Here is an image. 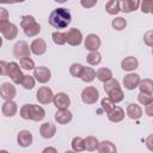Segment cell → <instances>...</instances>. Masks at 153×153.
Returning a JSON list of instances; mask_svg holds the SVG:
<instances>
[{"label":"cell","instance_id":"1","mask_svg":"<svg viewBox=\"0 0 153 153\" xmlns=\"http://www.w3.org/2000/svg\"><path fill=\"white\" fill-rule=\"evenodd\" d=\"M49 24L55 29H66L72 22V14L68 8L66 7H57L55 8L48 18Z\"/></svg>","mask_w":153,"mask_h":153},{"label":"cell","instance_id":"2","mask_svg":"<svg viewBox=\"0 0 153 153\" xmlns=\"http://www.w3.org/2000/svg\"><path fill=\"white\" fill-rule=\"evenodd\" d=\"M19 115L23 120L41 122L45 117V110L37 104H24L19 110Z\"/></svg>","mask_w":153,"mask_h":153},{"label":"cell","instance_id":"3","mask_svg":"<svg viewBox=\"0 0 153 153\" xmlns=\"http://www.w3.org/2000/svg\"><path fill=\"white\" fill-rule=\"evenodd\" d=\"M20 27L23 29L25 36H27V37H35L41 32V25L36 22L35 17L30 16V14L22 17Z\"/></svg>","mask_w":153,"mask_h":153},{"label":"cell","instance_id":"4","mask_svg":"<svg viewBox=\"0 0 153 153\" xmlns=\"http://www.w3.org/2000/svg\"><path fill=\"white\" fill-rule=\"evenodd\" d=\"M6 75L11 78L12 82L14 85H20L24 78V73L22 72V68L19 67V63L17 62H7L6 65Z\"/></svg>","mask_w":153,"mask_h":153},{"label":"cell","instance_id":"5","mask_svg":"<svg viewBox=\"0 0 153 153\" xmlns=\"http://www.w3.org/2000/svg\"><path fill=\"white\" fill-rule=\"evenodd\" d=\"M0 32L2 33V36L8 39V41H13L17 35H18V26L13 23H11L10 20L6 22H1L0 23Z\"/></svg>","mask_w":153,"mask_h":153},{"label":"cell","instance_id":"6","mask_svg":"<svg viewBox=\"0 0 153 153\" xmlns=\"http://www.w3.org/2000/svg\"><path fill=\"white\" fill-rule=\"evenodd\" d=\"M99 98V91L94 86H86L81 92V100L82 103L91 105L94 104Z\"/></svg>","mask_w":153,"mask_h":153},{"label":"cell","instance_id":"7","mask_svg":"<svg viewBox=\"0 0 153 153\" xmlns=\"http://www.w3.org/2000/svg\"><path fill=\"white\" fill-rule=\"evenodd\" d=\"M65 35H66V43H68L72 47H78L84 41L81 31L76 27H72V29L67 30V32H65Z\"/></svg>","mask_w":153,"mask_h":153},{"label":"cell","instance_id":"8","mask_svg":"<svg viewBox=\"0 0 153 153\" xmlns=\"http://www.w3.org/2000/svg\"><path fill=\"white\" fill-rule=\"evenodd\" d=\"M53 98H54L53 90L48 86H41L36 92V99L42 105H47V104L51 103Z\"/></svg>","mask_w":153,"mask_h":153},{"label":"cell","instance_id":"9","mask_svg":"<svg viewBox=\"0 0 153 153\" xmlns=\"http://www.w3.org/2000/svg\"><path fill=\"white\" fill-rule=\"evenodd\" d=\"M31 50H30V45L25 42V41H18L14 45H13V56L17 59H23V57H30Z\"/></svg>","mask_w":153,"mask_h":153},{"label":"cell","instance_id":"10","mask_svg":"<svg viewBox=\"0 0 153 153\" xmlns=\"http://www.w3.org/2000/svg\"><path fill=\"white\" fill-rule=\"evenodd\" d=\"M32 76L39 84H47L51 78V72L45 66H38L33 69V75Z\"/></svg>","mask_w":153,"mask_h":153},{"label":"cell","instance_id":"11","mask_svg":"<svg viewBox=\"0 0 153 153\" xmlns=\"http://www.w3.org/2000/svg\"><path fill=\"white\" fill-rule=\"evenodd\" d=\"M17 96V90L16 86L11 82H2L0 85V97L6 102V100H13Z\"/></svg>","mask_w":153,"mask_h":153},{"label":"cell","instance_id":"12","mask_svg":"<svg viewBox=\"0 0 153 153\" xmlns=\"http://www.w3.org/2000/svg\"><path fill=\"white\" fill-rule=\"evenodd\" d=\"M100 44H102L100 37L96 33H88L84 39V45L88 51H98V49L100 48Z\"/></svg>","mask_w":153,"mask_h":153},{"label":"cell","instance_id":"13","mask_svg":"<svg viewBox=\"0 0 153 153\" xmlns=\"http://www.w3.org/2000/svg\"><path fill=\"white\" fill-rule=\"evenodd\" d=\"M53 103H54V105L56 106L57 110L68 109L69 105H71V98H69V96H68L67 93H65V92H57L56 94H54Z\"/></svg>","mask_w":153,"mask_h":153},{"label":"cell","instance_id":"14","mask_svg":"<svg viewBox=\"0 0 153 153\" xmlns=\"http://www.w3.org/2000/svg\"><path fill=\"white\" fill-rule=\"evenodd\" d=\"M140 80H141V78L137 73H128L123 76V86H124V88L133 91V90L137 88Z\"/></svg>","mask_w":153,"mask_h":153},{"label":"cell","instance_id":"15","mask_svg":"<svg viewBox=\"0 0 153 153\" xmlns=\"http://www.w3.org/2000/svg\"><path fill=\"white\" fill-rule=\"evenodd\" d=\"M32 141H33V136H32V133L30 130L23 129L17 135V142L20 147H24V148L30 147L32 145Z\"/></svg>","mask_w":153,"mask_h":153},{"label":"cell","instance_id":"16","mask_svg":"<svg viewBox=\"0 0 153 153\" xmlns=\"http://www.w3.org/2000/svg\"><path fill=\"white\" fill-rule=\"evenodd\" d=\"M30 50L33 55L41 56L47 51V43L43 38H35L30 44Z\"/></svg>","mask_w":153,"mask_h":153},{"label":"cell","instance_id":"17","mask_svg":"<svg viewBox=\"0 0 153 153\" xmlns=\"http://www.w3.org/2000/svg\"><path fill=\"white\" fill-rule=\"evenodd\" d=\"M54 118L59 124H68L73 120V114L68 109H61L55 112Z\"/></svg>","mask_w":153,"mask_h":153},{"label":"cell","instance_id":"18","mask_svg":"<svg viewBox=\"0 0 153 153\" xmlns=\"http://www.w3.org/2000/svg\"><path fill=\"white\" fill-rule=\"evenodd\" d=\"M126 115L130 118V120H139L142 117L143 115V110L142 108L139 105V104H135V103H130L128 104L127 106V110H126Z\"/></svg>","mask_w":153,"mask_h":153},{"label":"cell","instance_id":"19","mask_svg":"<svg viewBox=\"0 0 153 153\" xmlns=\"http://www.w3.org/2000/svg\"><path fill=\"white\" fill-rule=\"evenodd\" d=\"M56 133V126L53 122H44L39 127V134L43 139H51Z\"/></svg>","mask_w":153,"mask_h":153},{"label":"cell","instance_id":"20","mask_svg":"<svg viewBox=\"0 0 153 153\" xmlns=\"http://www.w3.org/2000/svg\"><path fill=\"white\" fill-rule=\"evenodd\" d=\"M121 67L123 71L133 73L137 67H139V61L134 56H127L121 61Z\"/></svg>","mask_w":153,"mask_h":153},{"label":"cell","instance_id":"21","mask_svg":"<svg viewBox=\"0 0 153 153\" xmlns=\"http://www.w3.org/2000/svg\"><path fill=\"white\" fill-rule=\"evenodd\" d=\"M106 116H108V120H109L110 122H112V123H118V122H121V121L124 120L126 112H124V110H123L121 106H117V105H116L109 114H106Z\"/></svg>","mask_w":153,"mask_h":153},{"label":"cell","instance_id":"22","mask_svg":"<svg viewBox=\"0 0 153 153\" xmlns=\"http://www.w3.org/2000/svg\"><path fill=\"white\" fill-rule=\"evenodd\" d=\"M2 115L6 117H13L18 111V105L14 100H6L1 106Z\"/></svg>","mask_w":153,"mask_h":153},{"label":"cell","instance_id":"23","mask_svg":"<svg viewBox=\"0 0 153 153\" xmlns=\"http://www.w3.org/2000/svg\"><path fill=\"white\" fill-rule=\"evenodd\" d=\"M139 6H140V1H137V0H122V1H120V11H122L124 13L134 12L139 8Z\"/></svg>","mask_w":153,"mask_h":153},{"label":"cell","instance_id":"24","mask_svg":"<svg viewBox=\"0 0 153 153\" xmlns=\"http://www.w3.org/2000/svg\"><path fill=\"white\" fill-rule=\"evenodd\" d=\"M97 151H98V153H117V148H116L115 143L109 140H104V141L99 142Z\"/></svg>","mask_w":153,"mask_h":153},{"label":"cell","instance_id":"25","mask_svg":"<svg viewBox=\"0 0 153 153\" xmlns=\"http://www.w3.org/2000/svg\"><path fill=\"white\" fill-rule=\"evenodd\" d=\"M96 78H97L99 81H102V82L104 84V82H106L108 80L112 79V72H111V69L108 68V67H100V68H98V69L96 71Z\"/></svg>","mask_w":153,"mask_h":153},{"label":"cell","instance_id":"26","mask_svg":"<svg viewBox=\"0 0 153 153\" xmlns=\"http://www.w3.org/2000/svg\"><path fill=\"white\" fill-rule=\"evenodd\" d=\"M137 88L140 90V92L153 94V81H152V79H149V78H145V79L140 80Z\"/></svg>","mask_w":153,"mask_h":153},{"label":"cell","instance_id":"27","mask_svg":"<svg viewBox=\"0 0 153 153\" xmlns=\"http://www.w3.org/2000/svg\"><path fill=\"white\" fill-rule=\"evenodd\" d=\"M94 78H96V71L93 69V67H85L84 66L80 79L84 82H92L94 80Z\"/></svg>","mask_w":153,"mask_h":153},{"label":"cell","instance_id":"28","mask_svg":"<svg viewBox=\"0 0 153 153\" xmlns=\"http://www.w3.org/2000/svg\"><path fill=\"white\" fill-rule=\"evenodd\" d=\"M98 143H99V141H98V139H97L96 136L90 135V136H86V137L84 139L85 149L88 151V152H93V151H96L97 147H98Z\"/></svg>","mask_w":153,"mask_h":153},{"label":"cell","instance_id":"29","mask_svg":"<svg viewBox=\"0 0 153 153\" xmlns=\"http://www.w3.org/2000/svg\"><path fill=\"white\" fill-rule=\"evenodd\" d=\"M105 11L110 16H116L120 12V1H117V0H109V1H106Z\"/></svg>","mask_w":153,"mask_h":153},{"label":"cell","instance_id":"30","mask_svg":"<svg viewBox=\"0 0 153 153\" xmlns=\"http://www.w3.org/2000/svg\"><path fill=\"white\" fill-rule=\"evenodd\" d=\"M86 61L90 66H97L102 62V55L98 51H90L86 56Z\"/></svg>","mask_w":153,"mask_h":153},{"label":"cell","instance_id":"31","mask_svg":"<svg viewBox=\"0 0 153 153\" xmlns=\"http://www.w3.org/2000/svg\"><path fill=\"white\" fill-rule=\"evenodd\" d=\"M72 151L80 153L82 151H85V145H84V139L81 136H75L72 140Z\"/></svg>","mask_w":153,"mask_h":153},{"label":"cell","instance_id":"32","mask_svg":"<svg viewBox=\"0 0 153 153\" xmlns=\"http://www.w3.org/2000/svg\"><path fill=\"white\" fill-rule=\"evenodd\" d=\"M108 97H109V98H110L115 104H117V103H121V102L124 99V93H123L122 88H121V87H118V88H116V90L111 91V92L108 94Z\"/></svg>","mask_w":153,"mask_h":153},{"label":"cell","instance_id":"33","mask_svg":"<svg viewBox=\"0 0 153 153\" xmlns=\"http://www.w3.org/2000/svg\"><path fill=\"white\" fill-rule=\"evenodd\" d=\"M111 26L112 29H115L116 31H122L126 29L127 26V20L123 17H115L111 22Z\"/></svg>","mask_w":153,"mask_h":153},{"label":"cell","instance_id":"34","mask_svg":"<svg viewBox=\"0 0 153 153\" xmlns=\"http://www.w3.org/2000/svg\"><path fill=\"white\" fill-rule=\"evenodd\" d=\"M19 67L25 71H33L36 68L35 61L31 57H23L19 60Z\"/></svg>","mask_w":153,"mask_h":153},{"label":"cell","instance_id":"35","mask_svg":"<svg viewBox=\"0 0 153 153\" xmlns=\"http://www.w3.org/2000/svg\"><path fill=\"white\" fill-rule=\"evenodd\" d=\"M51 39L56 45H63L66 44V35L61 31H54L51 33Z\"/></svg>","mask_w":153,"mask_h":153},{"label":"cell","instance_id":"36","mask_svg":"<svg viewBox=\"0 0 153 153\" xmlns=\"http://www.w3.org/2000/svg\"><path fill=\"white\" fill-rule=\"evenodd\" d=\"M104 91H105V93L106 94H109L111 91H114V90H116V88H118V87H121L120 86V82H118V80L117 79H110V80H108L106 82H104Z\"/></svg>","mask_w":153,"mask_h":153},{"label":"cell","instance_id":"37","mask_svg":"<svg viewBox=\"0 0 153 153\" xmlns=\"http://www.w3.org/2000/svg\"><path fill=\"white\" fill-rule=\"evenodd\" d=\"M35 84H36V80L32 75H25L24 74V78H23V81H22V86L25 88V90H32L35 87Z\"/></svg>","mask_w":153,"mask_h":153},{"label":"cell","instance_id":"38","mask_svg":"<svg viewBox=\"0 0 153 153\" xmlns=\"http://www.w3.org/2000/svg\"><path fill=\"white\" fill-rule=\"evenodd\" d=\"M100 105H102V109L105 111V114H109L115 106H116V104L109 98V97H105V98H103L102 100H100Z\"/></svg>","mask_w":153,"mask_h":153},{"label":"cell","instance_id":"39","mask_svg":"<svg viewBox=\"0 0 153 153\" xmlns=\"http://www.w3.org/2000/svg\"><path fill=\"white\" fill-rule=\"evenodd\" d=\"M82 69H84V66L81 63H73L69 67V73L74 78H80L81 73H82Z\"/></svg>","mask_w":153,"mask_h":153},{"label":"cell","instance_id":"40","mask_svg":"<svg viewBox=\"0 0 153 153\" xmlns=\"http://www.w3.org/2000/svg\"><path fill=\"white\" fill-rule=\"evenodd\" d=\"M137 100L141 105H147V104H151L153 103V96L149 94V93H143V92H140L137 94Z\"/></svg>","mask_w":153,"mask_h":153},{"label":"cell","instance_id":"41","mask_svg":"<svg viewBox=\"0 0 153 153\" xmlns=\"http://www.w3.org/2000/svg\"><path fill=\"white\" fill-rule=\"evenodd\" d=\"M143 42H145V44L148 45V47H152V45H153V31H152V30H148V31L145 33V36H143Z\"/></svg>","mask_w":153,"mask_h":153},{"label":"cell","instance_id":"42","mask_svg":"<svg viewBox=\"0 0 153 153\" xmlns=\"http://www.w3.org/2000/svg\"><path fill=\"white\" fill-rule=\"evenodd\" d=\"M140 6H141V11L143 13H151L152 12V1L151 0L140 2Z\"/></svg>","mask_w":153,"mask_h":153},{"label":"cell","instance_id":"43","mask_svg":"<svg viewBox=\"0 0 153 153\" xmlns=\"http://www.w3.org/2000/svg\"><path fill=\"white\" fill-rule=\"evenodd\" d=\"M8 18H10V13H8V11H7L5 7H0V23H1V22H6V20H8Z\"/></svg>","mask_w":153,"mask_h":153},{"label":"cell","instance_id":"44","mask_svg":"<svg viewBox=\"0 0 153 153\" xmlns=\"http://www.w3.org/2000/svg\"><path fill=\"white\" fill-rule=\"evenodd\" d=\"M80 5L82 6V7H85V8H91V7H93V6H96L97 5V0H91V1H80Z\"/></svg>","mask_w":153,"mask_h":153},{"label":"cell","instance_id":"45","mask_svg":"<svg viewBox=\"0 0 153 153\" xmlns=\"http://www.w3.org/2000/svg\"><path fill=\"white\" fill-rule=\"evenodd\" d=\"M145 112H146V115L149 116V117L153 116V103L145 105Z\"/></svg>","mask_w":153,"mask_h":153},{"label":"cell","instance_id":"46","mask_svg":"<svg viewBox=\"0 0 153 153\" xmlns=\"http://www.w3.org/2000/svg\"><path fill=\"white\" fill-rule=\"evenodd\" d=\"M6 61H0V75H6Z\"/></svg>","mask_w":153,"mask_h":153},{"label":"cell","instance_id":"47","mask_svg":"<svg viewBox=\"0 0 153 153\" xmlns=\"http://www.w3.org/2000/svg\"><path fill=\"white\" fill-rule=\"evenodd\" d=\"M42 153H57V149H56L55 147L48 146V147H45V148L42 151Z\"/></svg>","mask_w":153,"mask_h":153},{"label":"cell","instance_id":"48","mask_svg":"<svg viewBox=\"0 0 153 153\" xmlns=\"http://www.w3.org/2000/svg\"><path fill=\"white\" fill-rule=\"evenodd\" d=\"M0 153H10L7 149H0Z\"/></svg>","mask_w":153,"mask_h":153},{"label":"cell","instance_id":"49","mask_svg":"<svg viewBox=\"0 0 153 153\" xmlns=\"http://www.w3.org/2000/svg\"><path fill=\"white\" fill-rule=\"evenodd\" d=\"M1 47H2V37L0 36V48H1Z\"/></svg>","mask_w":153,"mask_h":153},{"label":"cell","instance_id":"50","mask_svg":"<svg viewBox=\"0 0 153 153\" xmlns=\"http://www.w3.org/2000/svg\"><path fill=\"white\" fill-rule=\"evenodd\" d=\"M65 153H76V152H74V151H66Z\"/></svg>","mask_w":153,"mask_h":153}]
</instances>
